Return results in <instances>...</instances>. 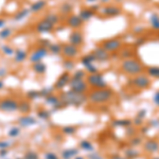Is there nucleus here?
<instances>
[{"mask_svg": "<svg viewBox=\"0 0 159 159\" xmlns=\"http://www.w3.org/2000/svg\"><path fill=\"white\" fill-rule=\"evenodd\" d=\"M7 154V148H3V150H0V157H4Z\"/></svg>", "mask_w": 159, "mask_h": 159, "instance_id": "8fccbe9b", "label": "nucleus"}, {"mask_svg": "<svg viewBox=\"0 0 159 159\" xmlns=\"http://www.w3.org/2000/svg\"><path fill=\"white\" fill-rule=\"evenodd\" d=\"M18 110L21 114H28V112H30L31 110V105L28 101H21L19 102V106H18Z\"/></svg>", "mask_w": 159, "mask_h": 159, "instance_id": "bb28decb", "label": "nucleus"}, {"mask_svg": "<svg viewBox=\"0 0 159 159\" xmlns=\"http://www.w3.org/2000/svg\"><path fill=\"white\" fill-rule=\"evenodd\" d=\"M150 22L151 25H152L153 29L155 30H159V16L156 13H153L150 16Z\"/></svg>", "mask_w": 159, "mask_h": 159, "instance_id": "c756f323", "label": "nucleus"}, {"mask_svg": "<svg viewBox=\"0 0 159 159\" xmlns=\"http://www.w3.org/2000/svg\"><path fill=\"white\" fill-rule=\"evenodd\" d=\"M94 14H96V11H94L93 9H91V7H86V9H82L81 11H80L79 16L83 21H87V20H89L91 17H93Z\"/></svg>", "mask_w": 159, "mask_h": 159, "instance_id": "aec40b11", "label": "nucleus"}, {"mask_svg": "<svg viewBox=\"0 0 159 159\" xmlns=\"http://www.w3.org/2000/svg\"><path fill=\"white\" fill-rule=\"evenodd\" d=\"M1 51L3 52V54H6L7 56H12V55H14V53H15V49L13 47H11L10 45H2Z\"/></svg>", "mask_w": 159, "mask_h": 159, "instance_id": "2f4dec72", "label": "nucleus"}, {"mask_svg": "<svg viewBox=\"0 0 159 159\" xmlns=\"http://www.w3.org/2000/svg\"><path fill=\"white\" fill-rule=\"evenodd\" d=\"M94 61H96V57H94V55L91 53H89V54H86L84 55L83 57L81 58V64L84 66V67H87V66L91 65V64H93Z\"/></svg>", "mask_w": 159, "mask_h": 159, "instance_id": "393cba45", "label": "nucleus"}, {"mask_svg": "<svg viewBox=\"0 0 159 159\" xmlns=\"http://www.w3.org/2000/svg\"><path fill=\"white\" fill-rule=\"evenodd\" d=\"M19 102L13 98H4L0 100V110L4 112H12L18 110Z\"/></svg>", "mask_w": 159, "mask_h": 159, "instance_id": "423d86ee", "label": "nucleus"}, {"mask_svg": "<svg viewBox=\"0 0 159 159\" xmlns=\"http://www.w3.org/2000/svg\"><path fill=\"white\" fill-rule=\"evenodd\" d=\"M86 70L88 71L89 73H97V72H98V69H97V67L93 65V64H91V65L87 66Z\"/></svg>", "mask_w": 159, "mask_h": 159, "instance_id": "37998d69", "label": "nucleus"}, {"mask_svg": "<svg viewBox=\"0 0 159 159\" xmlns=\"http://www.w3.org/2000/svg\"><path fill=\"white\" fill-rule=\"evenodd\" d=\"M80 147L81 148H83L84 151H92V144L90 142H89L88 140H83L81 141V143H80Z\"/></svg>", "mask_w": 159, "mask_h": 159, "instance_id": "c9c22d12", "label": "nucleus"}, {"mask_svg": "<svg viewBox=\"0 0 159 159\" xmlns=\"http://www.w3.org/2000/svg\"><path fill=\"white\" fill-rule=\"evenodd\" d=\"M121 70L124 73L129 74V75H138V74L142 73L143 66L137 58L130 57L126 58L121 63Z\"/></svg>", "mask_w": 159, "mask_h": 159, "instance_id": "7ed1b4c3", "label": "nucleus"}, {"mask_svg": "<svg viewBox=\"0 0 159 159\" xmlns=\"http://www.w3.org/2000/svg\"><path fill=\"white\" fill-rule=\"evenodd\" d=\"M101 47L107 51V52H115L121 48V42L119 38H110V39L104 40L101 43Z\"/></svg>", "mask_w": 159, "mask_h": 159, "instance_id": "9d476101", "label": "nucleus"}, {"mask_svg": "<svg viewBox=\"0 0 159 159\" xmlns=\"http://www.w3.org/2000/svg\"><path fill=\"white\" fill-rule=\"evenodd\" d=\"M79 47L71 45L70 43L61 45V54L67 60H73L79 55Z\"/></svg>", "mask_w": 159, "mask_h": 159, "instance_id": "6e6552de", "label": "nucleus"}, {"mask_svg": "<svg viewBox=\"0 0 159 159\" xmlns=\"http://www.w3.org/2000/svg\"><path fill=\"white\" fill-rule=\"evenodd\" d=\"M45 19H47L48 21H50L52 25H56L60 22V16H58L56 13H49V14H47L45 17H43Z\"/></svg>", "mask_w": 159, "mask_h": 159, "instance_id": "cd10ccee", "label": "nucleus"}, {"mask_svg": "<svg viewBox=\"0 0 159 159\" xmlns=\"http://www.w3.org/2000/svg\"><path fill=\"white\" fill-rule=\"evenodd\" d=\"M18 124L22 127H29V126H32V125L36 124V120L33 117L28 116V115H22L18 119Z\"/></svg>", "mask_w": 159, "mask_h": 159, "instance_id": "a211bd4d", "label": "nucleus"}, {"mask_svg": "<svg viewBox=\"0 0 159 159\" xmlns=\"http://www.w3.org/2000/svg\"><path fill=\"white\" fill-rule=\"evenodd\" d=\"M89 159H103L101 157L100 155H98V154H92V155H89L88 156Z\"/></svg>", "mask_w": 159, "mask_h": 159, "instance_id": "de8ad7c7", "label": "nucleus"}, {"mask_svg": "<svg viewBox=\"0 0 159 159\" xmlns=\"http://www.w3.org/2000/svg\"><path fill=\"white\" fill-rule=\"evenodd\" d=\"M144 150L148 153H155L159 150V143L156 140H148L144 144Z\"/></svg>", "mask_w": 159, "mask_h": 159, "instance_id": "4be33fe9", "label": "nucleus"}, {"mask_svg": "<svg viewBox=\"0 0 159 159\" xmlns=\"http://www.w3.org/2000/svg\"><path fill=\"white\" fill-rule=\"evenodd\" d=\"M66 25H67L68 27L72 28V29H78V28H80L83 25V20L80 18L79 15L70 14V15H68V17L66 18Z\"/></svg>", "mask_w": 159, "mask_h": 159, "instance_id": "4468645a", "label": "nucleus"}, {"mask_svg": "<svg viewBox=\"0 0 159 159\" xmlns=\"http://www.w3.org/2000/svg\"><path fill=\"white\" fill-rule=\"evenodd\" d=\"M130 83L133 84V86H135L138 89H145L151 85V80L148 75L140 73L138 75H135L132 79Z\"/></svg>", "mask_w": 159, "mask_h": 159, "instance_id": "1a4fd4ad", "label": "nucleus"}, {"mask_svg": "<svg viewBox=\"0 0 159 159\" xmlns=\"http://www.w3.org/2000/svg\"><path fill=\"white\" fill-rule=\"evenodd\" d=\"M154 101H155V103L159 105V91H157L155 93V96H154Z\"/></svg>", "mask_w": 159, "mask_h": 159, "instance_id": "09e8293b", "label": "nucleus"}, {"mask_svg": "<svg viewBox=\"0 0 159 159\" xmlns=\"http://www.w3.org/2000/svg\"><path fill=\"white\" fill-rule=\"evenodd\" d=\"M114 96V92H112L111 89L107 88H97L93 89L92 91L89 92L87 99L89 100V102L93 104H103L108 102L110 99Z\"/></svg>", "mask_w": 159, "mask_h": 159, "instance_id": "f03ea898", "label": "nucleus"}, {"mask_svg": "<svg viewBox=\"0 0 159 159\" xmlns=\"http://www.w3.org/2000/svg\"><path fill=\"white\" fill-rule=\"evenodd\" d=\"M13 56H14V61H15V63L20 64V63H22V61H25L28 57H29V53H28L27 51L24 50V49H16Z\"/></svg>", "mask_w": 159, "mask_h": 159, "instance_id": "6ab92c4d", "label": "nucleus"}, {"mask_svg": "<svg viewBox=\"0 0 159 159\" xmlns=\"http://www.w3.org/2000/svg\"><path fill=\"white\" fill-rule=\"evenodd\" d=\"M10 143L7 141H0V150H3V148H9Z\"/></svg>", "mask_w": 159, "mask_h": 159, "instance_id": "49530a36", "label": "nucleus"}, {"mask_svg": "<svg viewBox=\"0 0 159 159\" xmlns=\"http://www.w3.org/2000/svg\"><path fill=\"white\" fill-rule=\"evenodd\" d=\"M87 83L89 86L93 87L94 89L97 88H105L107 86L106 81H105L104 76L101 73H89L87 75Z\"/></svg>", "mask_w": 159, "mask_h": 159, "instance_id": "39448f33", "label": "nucleus"}, {"mask_svg": "<svg viewBox=\"0 0 159 159\" xmlns=\"http://www.w3.org/2000/svg\"><path fill=\"white\" fill-rule=\"evenodd\" d=\"M147 72L151 78L159 79V67L158 66H152L147 69Z\"/></svg>", "mask_w": 159, "mask_h": 159, "instance_id": "7c9ffc66", "label": "nucleus"}, {"mask_svg": "<svg viewBox=\"0 0 159 159\" xmlns=\"http://www.w3.org/2000/svg\"><path fill=\"white\" fill-rule=\"evenodd\" d=\"M72 76H75V78H81V79H84L85 78V73H84L83 70H76L74 71L73 75Z\"/></svg>", "mask_w": 159, "mask_h": 159, "instance_id": "c03bdc74", "label": "nucleus"}, {"mask_svg": "<svg viewBox=\"0 0 159 159\" xmlns=\"http://www.w3.org/2000/svg\"><path fill=\"white\" fill-rule=\"evenodd\" d=\"M19 129L18 127H12L11 129L9 130V136L10 137H16V136L19 135Z\"/></svg>", "mask_w": 159, "mask_h": 159, "instance_id": "a19ab883", "label": "nucleus"}, {"mask_svg": "<svg viewBox=\"0 0 159 159\" xmlns=\"http://www.w3.org/2000/svg\"><path fill=\"white\" fill-rule=\"evenodd\" d=\"M118 1H120V0H118Z\"/></svg>", "mask_w": 159, "mask_h": 159, "instance_id": "13d9d810", "label": "nucleus"}, {"mask_svg": "<svg viewBox=\"0 0 159 159\" xmlns=\"http://www.w3.org/2000/svg\"><path fill=\"white\" fill-rule=\"evenodd\" d=\"M45 100H46V102H47L48 104L51 105V106H53V107H58L60 105H63L61 104V99H60V97H56V96H53V94H48L47 97H45Z\"/></svg>", "mask_w": 159, "mask_h": 159, "instance_id": "5701e85b", "label": "nucleus"}, {"mask_svg": "<svg viewBox=\"0 0 159 159\" xmlns=\"http://www.w3.org/2000/svg\"><path fill=\"white\" fill-rule=\"evenodd\" d=\"M32 70L36 74L42 75V74H45L46 71H47V66H46V64L43 61H39L32 64Z\"/></svg>", "mask_w": 159, "mask_h": 159, "instance_id": "412c9836", "label": "nucleus"}, {"mask_svg": "<svg viewBox=\"0 0 159 159\" xmlns=\"http://www.w3.org/2000/svg\"><path fill=\"white\" fill-rule=\"evenodd\" d=\"M88 83L84 79L75 78V76H71L70 82H69V88L70 90H73L79 93H84L88 89Z\"/></svg>", "mask_w": 159, "mask_h": 159, "instance_id": "20e7f679", "label": "nucleus"}, {"mask_svg": "<svg viewBox=\"0 0 159 159\" xmlns=\"http://www.w3.org/2000/svg\"><path fill=\"white\" fill-rule=\"evenodd\" d=\"M34 29L37 33H50L54 29V25H52L47 19L43 18L35 24Z\"/></svg>", "mask_w": 159, "mask_h": 159, "instance_id": "9b49d317", "label": "nucleus"}, {"mask_svg": "<svg viewBox=\"0 0 159 159\" xmlns=\"http://www.w3.org/2000/svg\"><path fill=\"white\" fill-rule=\"evenodd\" d=\"M45 159H58L57 155L54 153H46L45 154Z\"/></svg>", "mask_w": 159, "mask_h": 159, "instance_id": "a18cd8bd", "label": "nucleus"}, {"mask_svg": "<svg viewBox=\"0 0 159 159\" xmlns=\"http://www.w3.org/2000/svg\"><path fill=\"white\" fill-rule=\"evenodd\" d=\"M87 1H88V2H94L96 0H87Z\"/></svg>", "mask_w": 159, "mask_h": 159, "instance_id": "6e6d98bb", "label": "nucleus"}, {"mask_svg": "<svg viewBox=\"0 0 159 159\" xmlns=\"http://www.w3.org/2000/svg\"><path fill=\"white\" fill-rule=\"evenodd\" d=\"M101 1H102V2H105V3H106V2H109L110 0H101Z\"/></svg>", "mask_w": 159, "mask_h": 159, "instance_id": "5fc2aeb1", "label": "nucleus"}, {"mask_svg": "<svg viewBox=\"0 0 159 159\" xmlns=\"http://www.w3.org/2000/svg\"><path fill=\"white\" fill-rule=\"evenodd\" d=\"M2 88H3V82L0 80V89H2Z\"/></svg>", "mask_w": 159, "mask_h": 159, "instance_id": "603ef678", "label": "nucleus"}, {"mask_svg": "<svg viewBox=\"0 0 159 159\" xmlns=\"http://www.w3.org/2000/svg\"><path fill=\"white\" fill-rule=\"evenodd\" d=\"M64 67L66 68V71L72 69L74 67V63L72 61V60H67V58H66V61H64Z\"/></svg>", "mask_w": 159, "mask_h": 159, "instance_id": "ea45409f", "label": "nucleus"}, {"mask_svg": "<svg viewBox=\"0 0 159 159\" xmlns=\"http://www.w3.org/2000/svg\"><path fill=\"white\" fill-rule=\"evenodd\" d=\"M48 51L52 54H60L61 53V43H50L48 47Z\"/></svg>", "mask_w": 159, "mask_h": 159, "instance_id": "c85d7f7f", "label": "nucleus"}, {"mask_svg": "<svg viewBox=\"0 0 159 159\" xmlns=\"http://www.w3.org/2000/svg\"><path fill=\"white\" fill-rule=\"evenodd\" d=\"M132 51H129V50H123L122 52H121V55L123 58H124V60H126V58H130L132 57Z\"/></svg>", "mask_w": 159, "mask_h": 159, "instance_id": "79ce46f5", "label": "nucleus"}, {"mask_svg": "<svg viewBox=\"0 0 159 159\" xmlns=\"http://www.w3.org/2000/svg\"><path fill=\"white\" fill-rule=\"evenodd\" d=\"M37 116L43 120H46L50 117V112L48 110H45V109H40L39 111L37 112Z\"/></svg>", "mask_w": 159, "mask_h": 159, "instance_id": "4c0bfd02", "label": "nucleus"}, {"mask_svg": "<svg viewBox=\"0 0 159 159\" xmlns=\"http://www.w3.org/2000/svg\"><path fill=\"white\" fill-rule=\"evenodd\" d=\"M71 10H72V6H71L69 2H64V3L60 7V12L64 15L69 14V13L71 12Z\"/></svg>", "mask_w": 159, "mask_h": 159, "instance_id": "473e14b6", "label": "nucleus"}, {"mask_svg": "<svg viewBox=\"0 0 159 159\" xmlns=\"http://www.w3.org/2000/svg\"><path fill=\"white\" fill-rule=\"evenodd\" d=\"M78 154L79 151L76 148H67L61 153V157H63V159H71L73 157H76Z\"/></svg>", "mask_w": 159, "mask_h": 159, "instance_id": "a878e982", "label": "nucleus"}, {"mask_svg": "<svg viewBox=\"0 0 159 159\" xmlns=\"http://www.w3.org/2000/svg\"><path fill=\"white\" fill-rule=\"evenodd\" d=\"M47 6V2L45 0H37V1H34L30 4L29 7V11L30 13H38L40 11H43V9Z\"/></svg>", "mask_w": 159, "mask_h": 159, "instance_id": "f3484780", "label": "nucleus"}, {"mask_svg": "<svg viewBox=\"0 0 159 159\" xmlns=\"http://www.w3.org/2000/svg\"><path fill=\"white\" fill-rule=\"evenodd\" d=\"M158 36H159V33H158Z\"/></svg>", "mask_w": 159, "mask_h": 159, "instance_id": "4d7b16f0", "label": "nucleus"}, {"mask_svg": "<svg viewBox=\"0 0 159 159\" xmlns=\"http://www.w3.org/2000/svg\"><path fill=\"white\" fill-rule=\"evenodd\" d=\"M122 12L121 7H117V6H106L102 9V14L106 17H115L120 15Z\"/></svg>", "mask_w": 159, "mask_h": 159, "instance_id": "2eb2a0df", "label": "nucleus"}, {"mask_svg": "<svg viewBox=\"0 0 159 159\" xmlns=\"http://www.w3.org/2000/svg\"><path fill=\"white\" fill-rule=\"evenodd\" d=\"M71 75L68 71H64L63 73L56 79L55 83H54V88L57 89V90H61L64 87H66L69 85V82H70Z\"/></svg>", "mask_w": 159, "mask_h": 159, "instance_id": "f8f14e48", "label": "nucleus"}, {"mask_svg": "<svg viewBox=\"0 0 159 159\" xmlns=\"http://www.w3.org/2000/svg\"><path fill=\"white\" fill-rule=\"evenodd\" d=\"M60 99L63 105H71V106H81L85 103L87 97L84 93H79L73 90L64 91L60 94Z\"/></svg>", "mask_w": 159, "mask_h": 159, "instance_id": "f257e3e1", "label": "nucleus"}, {"mask_svg": "<svg viewBox=\"0 0 159 159\" xmlns=\"http://www.w3.org/2000/svg\"><path fill=\"white\" fill-rule=\"evenodd\" d=\"M92 54H93L94 57H96V61H106L109 58V52H107V51L103 49L102 47L96 48V49L92 51Z\"/></svg>", "mask_w": 159, "mask_h": 159, "instance_id": "dca6fc26", "label": "nucleus"}, {"mask_svg": "<svg viewBox=\"0 0 159 159\" xmlns=\"http://www.w3.org/2000/svg\"><path fill=\"white\" fill-rule=\"evenodd\" d=\"M29 13H30L29 9L18 10V11H16L15 14L13 15V20H15V21H21V20H24L29 15Z\"/></svg>", "mask_w": 159, "mask_h": 159, "instance_id": "b1692460", "label": "nucleus"}, {"mask_svg": "<svg viewBox=\"0 0 159 159\" xmlns=\"http://www.w3.org/2000/svg\"><path fill=\"white\" fill-rule=\"evenodd\" d=\"M83 42H84V36L81 31L74 30L71 32V34L69 35V43H70L71 45L80 47V46L83 43Z\"/></svg>", "mask_w": 159, "mask_h": 159, "instance_id": "ddd939ff", "label": "nucleus"}, {"mask_svg": "<svg viewBox=\"0 0 159 159\" xmlns=\"http://www.w3.org/2000/svg\"><path fill=\"white\" fill-rule=\"evenodd\" d=\"M48 48L43 47V46H38L35 49H33L31 52L29 53V61L31 63H36V61H43V58H45L48 54Z\"/></svg>", "mask_w": 159, "mask_h": 159, "instance_id": "0eeeda50", "label": "nucleus"}, {"mask_svg": "<svg viewBox=\"0 0 159 159\" xmlns=\"http://www.w3.org/2000/svg\"><path fill=\"white\" fill-rule=\"evenodd\" d=\"M4 25H6V20L3 18H0V28L4 27Z\"/></svg>", "mask_w": 159, "mask_h": 159, "instance_id": "3c124183", "label": "nucleus"}, {"mask_svg": "<svg viewBox=\"0 0 159 159\" xmlns=\"http://www.w3.org/2000/svg\"><path fill=\"white\" fill-rule=\"evenodd\" d=\"M21 159H39V157H38V154L34 151H28L25 153Z\"/></svg>", "mask_w": 159, "mask_h": 159, "instance_id": "f704fd0d", "label": "nucleus"}, {"mask_svg": "<svg viewBox=\"0 0 159 159\" xmlns=\"http://www.w3.org/2000/svg\"><path fill=\"white\" fill-rule=\"evenodd\" d=\"M76 132V127L74 126H65L63 127V133L66 135H73Z\"/></svg>", "mask_w": 159, "mask_h": 159, "instance_id": "58836bf2", "label": "nucleus"}, {"mask_svg": "<svg viewBox=\"0 0 159 159\" xmlns=\"http://www.w3.org/2000/svg\"><path fill=\"white\" fill-rule=\"evenodd\" d=\"M13 31L11 28H4L0 31V39H7L12 35Z\"/></svg>", "mask_w": 159, "mask_h": 159, "instance_id": "72a5a7b5", "label": "nucleus"}, {"mask_svg": "<svg viewBox=\"0 0 159 159\" xmlns=\"http://www.w3.org/2000/svg\"><path fill=\"white\" fill-rule=\"evenodd\" d=\"M74 159H83V157H80V156H76V157H74Z\"/></svg>", "mask_w": 159, "mask_h": 159, "instance_id": "864d4df0", "label": "nucleus"}, {"mask_svg": "<svg viewBox=\"0 0 159 159\" xmlns=\"http://www.w3.org/2000/svg\"><path fill=\"white\" fill-rule=\"evenodd\" d=\"M27 97H28V99H30V100H34V99H37V98H39V97H42V93H40V91H37V90H30L27 93Z\"/></svg>", "mask_w": 159, "mask_h": 159, "instance_id": "e433bc0d", "label": "nucleus"}]
</instances>
